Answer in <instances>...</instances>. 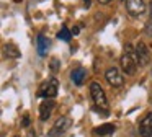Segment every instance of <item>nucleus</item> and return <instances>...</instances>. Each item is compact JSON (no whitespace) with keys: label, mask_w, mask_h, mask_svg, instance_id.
Returning <instances> with one entry per match:
<instances>
[{"label":"nucleus","mask_w":152,"mask_h":137,"mask_svg":"<svg viewBox=\"0 0 152 137\" xmlns=\"http://www.w3.org/2000/svg\"><path fill=\"white\" fill-rule=\"evenodd\" d=\"M137 55H136V49H132L131 44L124 46V51L121 55V68L126 75H134L137 70Z\"/></svg>","instance_id":"1"},{"label":"nucleus","mask_w":152,"mask_h":137,"mask_svg":"<svg viewBox=\"0 0 152 137\" xmlns=\"http://www.w3.org/2000/svg\"><path fill=\"white\" fill-rule=\"evenodd\" d=\"M90 95L93 98V103H95V109H108V100H106V93L100 83L92 82L90 83Z\"/></svg>","instance_id":"2"},{"label":"nucleus","mask_w":152,"mask_h":137,"mask_svg":"<svg viewBox=\"0 0 152 137\" xmlns=\"http://www.w3.org/2000/svg\"><path fill=\"white\" fill-rule=\"evenodd\" d=\"M57 90H59V82H57V78L53 77L41 85V88L38 90V96L39 98H54L57 95Z\"/></svg>","instance_id":"3"},{"label":"nucleus","mask_w":152,"mask_h":137,"mask_svg":"<svg viewBox=\"0 0 152 137\" xmlns=\"http://www.w3.org/2000/svg\"><path fill=\"white\" fill-rule=\"evenodd\" d=\"M70 126H72V119H70L69 116L59 117V119L56 121V124L53 126V129L48 132V137H61L64 132H67V130L70 129Z\"/></svg>","instance_id":"4"},{"label":"nucleus","mask_w":152,"mask_h":137,"mask_svg":"<svg viewBox=\"0 0 152 137\" xmlns=\"http://www.w3.org/2000/svg\"><path fill=\"white\" fill-rule=\"evenodd\" d=\"M105 78H106V82L115 88H119V87L124 85V75H123V72H119V68H116V67H110L108 70L105 72Z\"/></svg>","instance_id":"5"},{"label":"nucleus","mask_w":152,"mask_h":137,"mask_svg":"<svg viewBox=\"0 0 152 137\" xmlns=\"http://www.w3.org/2000/svg\"><path fill=\"white\" fill-rule=\"evenodd\" d=\"M136 55H137V62L141 67H144V65L149 64V60H151V52H149V47L145 42L139 41L137 44H136Z\"/></svg>","instance_id":"6"},{"label":"nucleus","mask_w":152,"mask_h":137,"mask_svg":"<svg viewBox=\"0 0 152 137\" xmlns=\"http://www.w3.org/2000/svg\"><path fill=\"white\" fill-rule=\"evenodd\" d=\"M126 12L131 16H139L145 12L144 0H126Z\"/></svg>","instance_id":"7"},{"label":"nucleus","mask_w":152,"mask_h":137,"mask_svg":"<svg viewBox=\"0 0 152 137\" xmlns=\"http://www.w3.org/2000/svg\"><path fill=\"white\" fill-rule=\"evenodd\" d=\"M139 134L142 137H152V113H147L139 122Z\"/></svg>","instance_id":"8"},{"label":"nucleus","mask_w":152,"mask_h":137,"mask_svg":"<svg viewBox=\"0 0 152 137\" xmlns=\"http://www.w3.org/2000/svg\"><path fill=\"white\" fill-rule=\"evenodd\" d=\"M54 100L53 98H48V100H44L43 103H41L39 106V119L41 121H48L51 117V114H53V109H54Z\"/></svg>","instance_id":"9"},{"label":"nucleus","mask_w":152,"mask_h":137,"mask_svg":"<svg viewBox=\"0 0 152 137\" xmlns=\"http://www.w3.org/2000/svg\"><path fill=\"white\" fill-rule=\"evenodd\" d=\"M36 49H38V54L39 55H48V51H49V39L46 36L39 34L36 39Z\"/></svg>","instance_id":"10"},{"label":"nucleus","mask_w":152,"mask_h":137,"mask_svg":"<svg viewBox=\"0 0 152 137\" xmlns=\"http://www.w3.org/2000/svg\"><path fill=\"white\" fill-rule=\"evenodd\" d=\"M4 54L7 55L8 59H18V57L21 55V52H20V49H18L15 44L7 42V44L4 46Z\"/></svg>","instance_id":"11"},{"label":"nucleus","mask_w":152,"mask_h":137,"mask_svg":"<svg viewBox=\"0 0 152 137\" xmlns=\"http://www.w3.org/2000/svg\"><path fill=\"white\" fill-rule=\"evenodd\" d=\"M85 75H87L85 68L79 67V68H75V70H72V74H70V78H72V82L77 85V87H80V85L83 83V80H85Z\"/></svg>","instance_id":"12"},{"label":"nucleus","mask_w":152,"mask_h":137,"mask_svg":"<svg viewBox=\"0 0 152 137\" xmlns=\"http://www.w3.org/2000/svg\"><path fill=\"white\" fill-rule=\"evenodd\" d=\"M115 130H116L115 124H103V126L93 129V132H95L96 136H110V134H113Z\"/></svg>","instance_id":"13"},{"label":"nucleus","mask_w":152,"mask_h":137,"mask_svg":"<svg viewBox=\"0 0 152 137\" xmlns=\"http://www.w3.org/2000/svg\"><path fill=\"white\" fill-rule=\"evenodd\" d=\"M57 38L61 39V41H70V38H72V31H69V28L67 26H62L61 28V31L57 33Z\"/></svg>","instance_id":"14"},{"label":"nucleus","mask_w":152,"mask_h":137,"mask_svg":"<svg viewBox=\"0 0 152 137\" xmlns=\"http://www.w3.org/2000/svg\"><path fill=\"white\" fill-rule=\"evenodd\" d=\"M49 68H51V72H59V68H61V60L59 59H51Z\"/></svg>","instance_id":"15"},{"label":"nucleus","mask_w":152,"mask_h":137,"mask_svg":"<svg viewBox=\"0 0 152 137\" xmlns=\"http://www.w3.org/2000/svg\"><path fill=\"white\" fill-rule=\"evenodd\" d=\"M144 33L147 36H151L152 38V18H149V21L145 23V26H144Z\"/></svg>","instance_id":"16"},{"label":"nucleus","mask_w":152,"mask_h":137,"mask_svg":"<svg viewBox=\"0 0 152 137\" xmlns=\"http://www.w3.org/2000/svg\"><path fill=\"white\" fill-rule=\"evenodd\" d=\"M21 126H23V127H28V126H30V117H28L26 114H25L23 119H21Z\"/></svg>","instance_id":"17"},{"label":"nucleus","mask_w":152,"mask_h":137,"mask_svg":"<svg viewBox=\"0 0 152 137\" xmlns=\"http://www.w3.org/2000/svg\"><path fill=\"white\" fill-rule=\"evenodd\" d=\"M83 2V7H85V8H90V0H82Z\"/></svg>","instance_id":"18"},{"label":"nucleus","mask_w":152,"mask_h":137,"mask_svg":"<svg viewBox=\"0 0 152 137\" xmlns=\"http://www.w3.org/2000/svg\"><path fill=\"white\" fill-rule=\"evenodd\" d=\"M79 29H80L79 26H75V28L72 29V34H74V36H77V34H79Z\"/></svg>","instance_id":"19"},{"label":"nucleus","mask_w":152,"mask_h":137,"mask_svg":"<svg viewBox=\"0 0 152 137\" xmlns=\"http://www.w3.org/2000/svg\"><path fill=\"white\" fill-rule=\"evenodd\" d=\"M28 136H30V137H36V132H34L33 129H30V132H28Z\"/></svg>","instance_id":"20"},{"label":"nucleus","mask_w":152,"mask_h":137,"mask_svg":"<svg viewBox=\"0 0 152 137\" xmlns=\"http://www.w3.org/2000/svg\"><path fill=\"white\" fill-rule=\"evenodd\" d=\"M100 3H102V5H108L110 2H111V0H98Z\"/></svg>","instance_id":"21"},{"label":"nucleus","mask_w":152,"mask_h":137,"mask_svg":"<svg viewBox=\"0 0 152 137\" xmlns=\"http://www.w3.org/2000/svg\"><path fill=\"white\" fill-rule=\"evenodd\" d=\"M149 10H151V18H152V2H151V5H149Z\"/></svg>","instance_id":"22"},{"label":"nucleus","mask_w":152,"mask_h":137,"mask_svg":"<svg viewBox=\"0 0 152 137\" xmlns=\"http://www.w3.org/2000/svg\"><path fill=\"white\" fill-rule=\"evenodd\" d=\"M13 137H20V136H13Z\"/></svg>","instance_id":"23"},{"label":"nucleus","mask_w":152,"mask_h":137,"mask_svg":"<svg viewBox=\"0 0 152 137\" xmlns=\"http://www.w3.org/2000/svg\"><path fill=\"white\" fill-rule=\"evenodd\" d=\"M15 2H20V0H15Z\"/></svg>","instance_id":"24"},{"label":"nucleus","mask_w":152,"mask_h":137,"mask_svg":"<svg viewBox=\"0 0 152 137\" xmlns=\"http://www.w3.org/2000/svg\"><path fill=\"white\" fill-rule=\"evenodd\" d=\"M151 101H152V100H151Z\"/></svg>","instance_id":"25"}]
</instances>
